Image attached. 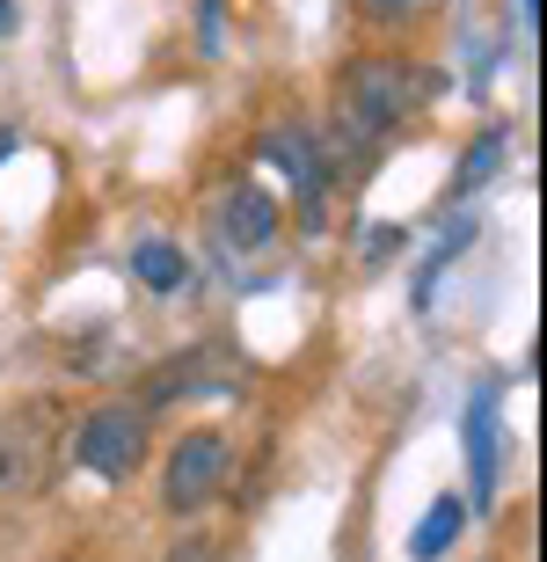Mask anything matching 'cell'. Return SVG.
Instances as JSON below:
<instances>
[{"label": "cell", "instance_id": "3", "mask_svg": "<svg viewBox=\"0 0 547 562\" xmlns=\"http://www.w3.org/2000/svg\"><path fill=\"white\" fill-rule=\"evenodd\" d=\"M73 460H81L88 475H103V482L139 475V460H147V409H139V402H103V409H88L81 431H73Z\"/></svg>", "mask_w": 547, "mask_h": 562}, {"label": "cell", "instance_id": "13", "mask_svg": "<svg viewBox=\"0 0 547 562\" xmlns=\"http://www.w3.org/2000/svg\"><path fill=\"white\" fill-rule=\"evenodd\" d=\"M518 8H526V15H533V22H540V0H518Z\"/></svg>", "mask_w": 547, "mask_h": 562}, {"label": "cell", "instance_id": "7", "mask_svg": "<svg viewBox=\"0 0 547 562\" xmlns=\"http://www.w3.org/2000/svg\"><path fill=\"white\" fill-rule=\"evenodd\" d=\"M460 526H467V504H460V497H438V512H431V519L417 526V541H409V548H417V562L445 555V548L460 541Z\"/></svg>", "mask_w": 547, "mask_h": 562}, {"label": "cell", "instance_id": "14", "mask_svg": "<svg viewBox=\"0 0 547 562\" xmlns=\"http://www.w3.org/2000/svg\"><path fill=\"white\" fill-rule=\"evenodd\" d=\"M8 15H15V8H8V0H0V30H8Z\"/></svg>", "mask_w": 547, "mask_h": 562}, {"label": "cell", "instance_id": "11", "mask_svg": "<svg viewBox=\"0 0 547 562\" xmlns=\"http://www.w3.org/2000/svg\"><path fill=\"white\" fill-rule=\"evenodd\" d=\"M497 154H504V132H482V139H475V161H467L460 183H482L489 168H497Z\"/></svg>", "mask_w": 547, "mask_h": 562}, {"label": "cell", "instance_id": "12", "mask_svg": "<svg viewBox=\"0 0 547 562\" xmlns=\"http://www.w3.org/2000/svg\"><path fill=\"white\" fill-rule=\"evenodd\" d=\"M161 562H219V548H212V541H175Z\"/></svg>", "mask_w": 547, "mask_h": 562}, {"label": "cell", "instance_id": "1", "mask_svg": "<svg viewBox=\"0 0 547 562\" xmlns=\"http://www.w3.org/2000/svg\"><path fill=\"white\" fill-rule=\"evenodd\" d=\"M423 74L395 52H358V59L337 74V125L343 139H379V132H395L409 110L423 103Z\"/></svg>", "mask_w": 547, "mask_h": 562}, {"label": "cell", "instance_id": "10", "mask_svg": "<svg viewBox=\"0 0 547 562\" xmlns=\"http://www.w3.org/2000/svg\"><path fill=\"white\" fill-rule=\"evenodd\" d=\"M467 438H475V475L489 482V468H497V431H489V395L475 402V417H467Z\"/></svg>", "mask_w": 547, "mask_h": 562}, {"label": "cell", "instance_id": "5", "mask_svg": "<svg viewBox=\"0 0 547 562\" xmlns=\"http://www.w3.org/2000/svg\"><path fill=\"white\" fill-rule=\"evenodd\" d=\"M271 234H277V198L255 183H233L227 205H219V241L227 249H263Z\"/></svg>", "mask_w": 547, "mask_h": 562}, {"label": "cell", "instance_id": "6", "mask_svg": "<svg viewBox=\"0 0 547 562\" xmlns=\"http://www.w3.org/2000/svg\"><path fill=\"white\" fill-rule=\"evenodd\" d=\"M132 278H139V285L147 292H183V249H175V241H139V249H132Z\"/></svg>", "mask_w": 547, "mask_h": 562}, {"label": "cell", "instance_id": "8", "mask_svg": "<svg viewBox=\"0 0 547 562\" xmlns=\"http://www.w3.org/2000/svg\"><path fill=\"white\" fill-rule=\"evenodd\" d=\"M263 154H271V161L299 183V198L315 205V146L299 139V132H271V139H263Z\"/></svg>", "mask_w": 547, "mask_h": 562}, {"label": "cell", "instance_id": "2", "mask_svg": "<svg viewBox=\"0 0 547 562\" xmlns=\"http://www.w3.org/2000/svg\"><path fill=\"white\" fill-rule=\"evenodd\" d=\"M59 446H66V402L59 395L15 402L0 417V497H37L59 468Z\"/></svg>", "mask_w": 547, "mask_h": 562}, {"label": "cell", "instance_id": "4", "mask_svg": "<svg viewBox=\"0 0 547 562\" xmlns=\"http://www.w3.org/2000/svg\"><path fill=\"white\" fill-rule=\"evenodd\" d=\"M233 475V446L219 431H183L169 446V475H161V504H169L175 519H197Z\"/></svg>", "mask_w": 547, "mask_h": 562}, {"label": "cell", "instance_id": "9", "mask_svg": "<svg viewBox=\"0 0 547 562\" xmlns=\"http://www.w3.org/2000/svg\"><path fill=\"white\" fill-rule=\"evenodd\" d=\"M365 22H379V30H409V22H423L438 0H358Z\"/></svg>", "mask_w": 547, "mask_h": 562}]
</instances>
